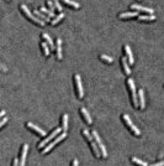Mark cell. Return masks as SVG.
Here are the masks:
<instances>
[{
    "instance_id": "f1b7e54d",
    "label": "cell",
    "mask_w": 164,
    "mask_h": 166,
    "mask_svg": "<svg viewBox=\"0 0 164 166\" xmlns=\"http://www.w3.org/2000/svg\"><path fill=\"white\" fill-rule=\"evenodd\" d=\"M52 1H53L56 9H58L59 11H62V6H61V4H58V0H52Z\"/></svg>"
},
{
    "instance_id": "d6a6232c",
    "label": "cell",
    "mask_w": 164,
    "mask_h": 166,
    "mask_svg": "<svg viewBox=\"0 0 164 166\" xmlns=\"http://www.w3.org/2000/svg\"><path fill=\"white\" fill-rule=\"evenodd\" d=\"M78 164H79V162H78V160H77V159H74V160H73V165H72V166H78Z\"/></svg>"
},
{
    "instance_id": "e0dca14e",
    "label": "cell",
    "mask_w": 164,
    "mask_h": 166,
    "mask_svg": "<svg viewBox=\"0 0 164 166\" xmlns=\"http://www.w3.org/2000/svg\"><path fill=\"white\" fill-rule=\"evenodd\" d=\"M138 16V12L137 11H128V12H121L118 15L120 19H127V18H136Z\"/></svg>"
},
{
    "instance_id": "7a4b0ae2",
    "label": "cell",
    "mask_w": 164,
    "mask_h": 166,
    "mask_svg": "<svg viewBox=\"0 0 164 166\" xmlns=\"http://www.w3.org/2000/svg\"><path fill=\"white\" fill-rule=\"evenodd\" d=\"M20 9L22 10V12H24V14L26 15V16H27L30 20H32L33 22H36V24H38V25H41V26H44V25H46V22H44L43 20H41V19H38V18H37L33 12L30 11V10H28V7H27L26 5L22 4V5L20 6Z\"/></svg>"
},
{
    "instance_id": "8fae6325",
    "label": "cell",
    "mask_w": 164,
    "mask_h": 166,
    "mask_svg": "<svg viewBox=\"0 0 164 166\" xmlns=\"http://www.w3.org/2000/svg\"><path fill=\"white\" fill-rule=\"evenodd\" d=\"M131 7L133 10H138V11H143V12H148L149 15H153L154 10L153 9H149V7H144V6H141V5H137V4H132Z\"/></svg>"
},
{
    "instance_id": "277c9868",
    "label": "cell",
    "mask_w": 164,
    "mask_h": 166,
    "mask_svg": "<svg viewBox=\"0 0 164 166\" xmlns=\"http://www.w3.org/2000/svg\"><path fill=\"white\" fill-rule=\"evenodd\" d=\"M67 138V133H62L61 135H59V137H57L53 141H52V142H49V144L46 146V148H44L43 150H42V154L44 155V154H47V153H49V150H52V149H53L57 144H58V142H61L62 140H64Z\"/></svg>"
},
{
    "instance_id": "7402d4cb",
    "label": "cell",
    "mask_w": 164,
    "mask_h": 166,
    "mask_svg": "<svg viewBox=\"0 0 164 166\" xmlns=\"http://www.w3.org/2000/svg\"><path fill=\"white\" fill-rule=\"evenodd\" d=\"M40 11H42L43 14H46L47 16H49L51 19L56 16V14H54V11H52V10H48V9H46V7H43V6H41V7H40Z\"/></svg>"
},
{
    "instance_id": "3957f363",
    "label": "cell",
    "mask_w": 164,
    "mask_h": 166,
    "mask_svg": "<svg viewBox=\"0 0 164 166\" xmlns=\"http://www.w3.org/2000/svg\"><path fill=\"white\" fill-rule=\"evenodd\" d=\"M127 86H128L130 92H131V97H132L133 105H135V108H138V107H139V102H138V99H137V93H136L135 81H133L132 78H128V79H127Z\"/></svg>"
},
{
    "instance_id": "9c48e42d",
    "label": "cell",
    "mask_w": 164,
    "mask_h": 166,
    "mask_svg": "<svg viewBox=\"0 0 164 166\" xmlns=\"http://www.w3.org/2000/svg\"><path fill=\"white\" fill-rule=\"evenodd\" d=\"M26 126L28 128V129H31V130L36 131L38 135H41V137H46V135H47V133L44 131L43 129H41L40 126H37V125H35V124H32V123H26Z\"/></svg>"
},
{
    "instance_id": "d6986e66",
    "label": "cell",
    "mask_w": 164,
    "mask_h": 166,
    "mask_svg": "<svg viewBox=\"0 0 164 166\" xmlns=\"http://www.w3.org/2000/svg\"><path fill=\"white\" fill-rule=\"evenodd\" d=\"M42 37L47 41L49 48H51V50H54V43H53V41H52V39L49 37V35H48V34H46V32H43V34H42Z\"/></svg>"
},
{
    "instance_id": "30bf717a",
    "label": "cell",
    "mask_w": 164,
    "mask_h": 166,
    "mask_svg": "<svg viewBox=\"0 0 164 166\" xmlns=\"http://www.w3.org/2000/svg\"><path fill=\"white\" fill-rule=\"evenodd\" d=\"M27 151H28V145H27V144H25L24 146H22V150H21V156H20V162H19V166H25V161H26Z\"/></svg>"
},
{
    "instance_id": "5bb4252c",
    "label": "cell",
    "mask_w": 164,
    "mask_h": 166,
    "mask_svg": "<svg viewBox=\"0 0 164 166\" xmlns=\"http://www.w3.org/2000/svg\"><path fill=\"white\" fill-rule=\"evenodd\" d=\"M56 51H57V58L58 59H62V40L59 39H57V41H56Z\"/></svg>"
},
{
    "instance_id": "6da1fadb",
    "label": "cell",
    "mask_w": 164,
    "mask_h": 166,
    "mask_svg": "<svg viewBox=\"0 0 164 166\" xmlns=\"http://www.w3.org/2000/svg\"><path fill=\"white\" fill-rule=\"evenodd\" d=\"M81 133H83L84 138L88 140V142H89V145H90V148H91V150H93V153H94V155H95L96 157H100V156H101V151H100L99 146L96 145L94 137H93V135L89 134V131H88L86 129H83V130H81Z\"/></svg>"
},
{
    "instance_id": "9a60e30c",
    "label": "cell",
    "mask_w": 164,
    "mask_h": 166,
    "mask_svg": "<svg viewBox=\"0 0 164 166\" xmlns=\"http://www.w3.org/2000/svg\"><path fill=\"white\" fill-rule=\"evenodd\" d=\"M80 113H81V115H83V118L85 119V122L88 123V124H91L93 122H91V117H90V114H89V112L84 108V107H81L80 108Z\"/></svg>"
},
{
    "instance_id": "7c38bea8",
    "label": "cell",
    "mask_w": 164,
    "mask_h": 166,
    "mask_svg": "<svg viewBox=\"0 0 164 166\" xmlns=\"http://www.w3.org/2000/svg\"><path fill=\"white\" fill-rule=\"evenodd\" d=\"M138 102H139V108L144 109L146 101H144V92H143V89H138Z\"/></svg>"
},
{
    "instance_id": "44dd1931",
    "label": "cell",
    "mask_w": 164,
    "mask_h": 166,
    "mask_svg": "<svg viewBox=\"0 0 164 166\" xmlns=\"http://www.w3.org/2000/svg\"><path fill=\"white\" fill-rule=\"evenodd\" d=\"M138 20L139 21H153V20H155V16L154 15H141V16H138Z\"/></svg>"
},
{
    "instance_id": "836d02e7",
    "label": "cell",
    "mask_w": 164,
    "mask_h": 166,
    "mask_svg": "<svg viewBox=\"0 0 164 166\" xmlns=\"http://www.w3.org/2000/svg\"><path fill=\"white\" fill-rule=\"evenodd\" d=\"M5 113H6L5 110H1V113H0V117H3V118H4V115H5Z\"/></svg>"
},
{
    "instance_id": "ffe728a7",
    "label": "cell",
    "mask_w": 164,
    "mask_h": 166,
    "mask_svg": "<svg viewBox=\"0 0 164 166\" xmlns=\"http://www.w3.org/2000/svg\"><path fill=\"white\" fill-rule=\"evenodd\" d=\"M121 63H122V67H123L125 73L128 76V74L131 73V70H130V67H128V63H127V59H126V57H122V58H121Z\"/></svg>"
},
{
    "instance_id": "603a6c76",
    "label": "cell",
    "mask_w": 164,
    "mask_h": 166,
    "mask_svg": "<svg viewBox=\"0 0 164 166\" xmlns=\"http://www.w3.org/2000/svg\"><path fill=\"white\" fill-rule=\"evenodd\" d=\"M63 19H64V14H63V12H61V14H59V15H57V16H56L53 20L51 21V24H52V25H57L58 22L61 21V20H63Z\"/></svg>"
},
{
    "instance_id": "484cf974",
    "label": "cell",
    "mask_w": 164,
    "mask_h": 166,
    "mask_svg": "<svg viewBox=\"0 0 164 166\" xmlns=\"http://www.w3.org/2000/svg\"><path fill=\"white\" fill-rule=\"evenodd\" d=\"M63 3H65V4H68L69 6H72V7H74V9H79V4L78 3H75V1H73V0H62Z\"/></svg>"
},
{
    "instance_id": "2e32d148",
    "label": "cell",
    "mask_w": 164,
    "mask_h": 166,
    "mask_svg": "<svg viewBox=\"0 0 164 166\" xmlns=\"http://www.w3.org/2000/svg\"><path fill=\"white\" fill-rule=\"evenodd\" d=\"M33 14H35V15H36V16L38 18V19L43 20L44 22H48V21H52L49 16H47L46 14H43V12H42V11H40V10H35V11H33Z\"/></svg>"
},
{
    "instance_id": "e575fe53",
    "label": "cell",
    "mask_w": 164,
    "mask_h": 166,
    "mask_svg": "<svg viewBox=\"0 0 164 166\" xmlns=\"http://www.w3.org/2000/svg\"><path fill=\"white\" fill-rule=\"evenodd\" d=\"M138 1H139V0H138Z\"/></svg>"
},
{
    "instance_id": "ac0fdd59",
    "label": "cell",
    "mask_w": 164,
    "mask_h": 166,
    "mask_svg": "<svg viewBox=\"0 0 164 166\" xmlns=\"http://www.w3.org/2000/svg\"><path fill=\"white\" fill-rule=\"evenodd\" d=\"M62 130L63 133H67L68 130V114H63L62 117Z\"/></svg>"
},
{
    "instance_id": "cb8c5ba5",
    "label": "cell",
    "mask_w": 164,
    "mask_h": 166,
    "mask_svg": "<svg viewBox=\"0 0 164 166\" xmlns=\"http://www.w3.org/2000/svg\"><path fill=\"white\" fill-rule=\"evenodd\" d=\"M131 161H132V162H135V164L138 165V166H149V165H148V162H144V161H142V160L137 159V157H132Z\"/></svg>"
},
{
    "instance_id": "d4e9b609",
    "label": "cell",
    "mask_w": 164,
    "mask_h": 166,
    "mask_svg": "<svg viewBox=\"0 0 164 166\" xmlns=\"http://www.w3.org/2000/svg\"><path fill=\"white\" fill-rule=\"evenodd\" d=\"M41 47L44 52V56H49V47H48V43L47 42H41Z\"/></svg>"
},
{
    "instance_id": "ba28073f",
    "label": "cell",
    "mask_w": 164,
    "mask_h": 166,
    "mask_svg": "<svg viewBox=\"0 0 164 166\" xmlns=\"http://www.w3.org/2000/svg\"><path fill=\"white\" fill-rule=\"evenodd\" d=\"M74 81H75V87H77V94H78V98H83L84 95V90H83V86H81V78L80 76L77 73L74 76Z\"/></svg>"
},
{
    "instance_id": "f546056e",
    "label": "cell",
    "mask_w": 164,
    "mask_h": 166,
    "mask_svg": "<svg viewBox=\"0 0 164 166\" xmlns=\"http://www.w3.org/2000/svg\"><path fill=\"white\" fill-rule=\"evenodd\" d=\"M6 122H7V118H5V117H4V118L1 119V122H0V128H3V126L6 124Z\"/></svg>"
},
{
    "instance_id": "4316f807",
    "label": "cell",
    "mask_w": 164,
    "mask_h": 166,
    "mask_svg": "<svg viewBox=\"0 0 164 166\" xmlns=\"http://www.w3.org/2000/svg\"><path fill=\"white\" fill-rule=\"evenodd\" d=\"M100 58L102 59V61L107 62V63H112V62H114V58H112V57H110V56H106V55H101Z\"/></svg>"
},
{
    "instance_id": "4dcf8cb0",
    "label": "cell",
    "mask_w": 164,
    "mask_h": 166,
    "mask_svg": "<svg viewBox=\"0 0 164 166\" xmlns=\"http://www.w3.org/2000/svg\"><path fill=\"white\" fill-rule=\"evenodd\" d=\"M149 166H164V160H163V161H159V162H157V164L149 165Z\"/></svg>"
},
{
    "instance_id": "8992f818",
    "label": "cell",
    "mask_w": 164,
    "mask_h": 166,
    "mask_svg": "<svg viewBox=\"0 0 164 166\" xmlns=\"http://www.w3.org/2000/svg\"><path fill=\"white\" fill-rule=\"evenodd\" d=\"M91 134H93V137H94V139H95V142H96V145L99 146V149H100V151H101V156L102 157H107V151H106V148H105V145L102 144V141H101V139H100V137H99V134H98V131H91Z\"/></svg>"
},
{
    "instance_id": "1f68e13d",
    "label": "cell",
    "mask_w": 164,
    "mask_h": 166,
    "mask_svg": "<svg viewBox=\"0 0 164 166\" xmlns=\"http://www.w3.org/2000/svg\"><path fill=\"white\" fill-rule=\"evenodd\" d=\"M12 166H19V160L17 159H14L12 160Z\"/></svg>"
},
{
    "instance_id": "4fadbf2b",
    "label": "cell",
    "mask_w": 164,
    "mask_h": 166,
    "mask_svg": "<svg viewBox=\"0 0 164 166\" xmlns=\"http://www.w3.org/2000/svg\"><path fill=\"white\" fill-rule=\"evenodd\" d=\"M123 48H125V52H126V56L128 57V62H130V65H133V62H135V58H133V56H132L131 47L128 46V45H125Z\"/></svg>"
},
{
    "instance_id": "83f0119b",
    "label": "cell",
    "mask_w": 164,
    "mask_h": 166,
    "mask_svg": "<svg viewBox=\"0 0 164 166\" xmlns=\"http://www.w3.org/2000/svg\"><path fill=\"white\" fill-rule=\"evenodd\" d=\"M47 4H48V6H49V10H52V11H54V4H53V1L52 0H47Z\"/></svg>"
},
{
    "instance_id": "5b68a950",
    "label": "cell",
    "mask_w": 164,
    "mask_h": 166,
    "mask_svg": "<svg viewBox=\"0 0 164 166\" xmlns=\"http://www.w3.org/2000/svg\"><path fill=\"white\" fill-rule=\"evenodd\" d=\"M61 128H57V129H54L53 131H52V134H49V137H47L46 139H44V140H42L41 142H40V144H38V146H37V148H38V149H41V150H43L44 148H46L48 144H49V141L52 140V139H53L54 137H57V135L59 134V133H61Z\"/></svg>"
},
{
    "instance_id": "52a82bcc",
    "label": "cell",
    "mask_w": 164,
    "mask_h": 166,
    "mask_svg": "<svg viewBox=\"0 0 164 166\" xmlns=\"http://www.w3.org/2000/svg\"><path fill=\"white\" fill-rule=\"evenodd\" d=\"M122 119H123V122L126 123V125H127L130 129L132 130V133L135 134V135H137V137H139V135H141V130L138 129V128H137L135 124L132 123V120L130 119V117H128L127 114H123V115H122Z\"/></svg>"
}]
</instances>
